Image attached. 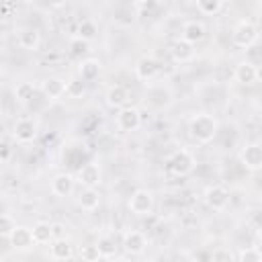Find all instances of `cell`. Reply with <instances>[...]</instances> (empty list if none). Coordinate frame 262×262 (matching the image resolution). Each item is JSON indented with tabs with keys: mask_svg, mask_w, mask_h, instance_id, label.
Wrapping results in <instances>:
<instances>
[{
	"mask_svg": "<svg viewBox=\"0 0 262 262\" xmlns=\"http://www.w3.org/2000/svg\"><path fill=\"white\" fill-rule=\"evenodd\" d=\"M217 131H219V123L211 113L201 111L192 115L188 121V133L196 143H211L217 137Z\"/></svg>",
	"mask_w": 262,
	"mask_h": 262,
	"instance_id": "cell-1",
	"label": "cell"
},
{
	"mask_svg": "<svg viewBox=\"0 0 262 262\" xmlns=\"http://www.w3.org/2000/svg\"><path fill=\"white\" fill-rule=\"evenodd\" d=\"M196 168V158L190 149H176L174 154L168 156L166 160V170L172 174V176H188L192 170Z\"/></svg>",
	"mask_w": 262,
	"mask_h": 262,
	"instance_id": "cell-2",
	"label": "cell"
},
{
	"mask_svg": "<svg viewBox=\"0 0 262 262\" xmlns=\"http://www.w3.org/2000/svg\"><path fill=\"white\" fill-rule=\"evenodd\" d=\"M129 211L137 217H143V215H149L154 211V194L151 190L147 188H135L129 196Z\"/></svg>",
	"mask_w": 262,
	"mask_h": 262,
	"instance_id": "cell-3",
	"label": "cell"
},
{
	"mask_svg": "<svg viewBox=\"0 0 262 262\" xmlns=\"http://www.w3.org/2000/svg\"><path fill=\"white\" fill-rule=\"evenodd\" d=\"M258 37H260V31L252 20H239L233 29V43L242 49L252 47L258 41Z\"/></svg>",
	"mask_w": 262,
	"mask_h": 262,
	"instance_id": "cell-4",
	"label": "cell"
},
{
	"mask_svg": "<svg viewBox=\"0 0 262 262\" xmlns=\"http://www.w3.org/2000/svg\"><path fill=\"white\" fill-rule=\"evenodd\" d=\"M239 162L246 170L250 172H258L262 168V147L260 143H246L242 149H239Z\"/></svg>",
	"mask_w": 262,
	"mask_h": 262,
	"instance_id": "cell-5",
	"label": "cell"
},
{
	"mask_svg": "<svg viewBox=\"0 0 262 262\" xmlns=\"http://www.w3.org/2000/svg\"><path fill=\"white\" fill-rule=\"evenodd\" d=\"M78 182L84 188H96L102 182V170L96 162H86L78 170Z\"/></svg>",
	"mask_w": 262,
	"mask_h": 262,
	"instance_id": "cell-6",
	"label": "cell"
},
{
	"mask_svg": "<svg viewBox=\"0 0 262 262\" xmlns=\"http://www.w3.org/2000/svg\"><path fill=\"white\" fill-rule=\"evenodd\" d=\"M205 203L213 211H225L229 205V190L221 184H213L205 190Z\"/></svg>",
	"mask_w": 262,
	"mask_h": 262,
	"instance_id": "cell-7",
	"label": "cell"
},
{
	"mask_svg": "<svg viewBox=\"0 0 262 262\" xmlns=\"http://www.w3.org/2000/svg\"><path fill=\"white\" fill-rule=\"evenodd\" d=\"M117 127L125 133H131V131H137L141 127V113L135 108V106H125L117 113Z\"/></svg>",
	"mask_w": 262,
	"mask_h": 262,
	"instance_id": "cell-8",
	"label": "cell"
},
{
	"mask_svg": "<svg viewBox=\"0 0 262 262\" xmlns=\"http://www.w3.org/2000/svg\"><path fill=\"white\" fill-rule=\"evenodd\" d=\"M37 123L31 119V117H20L16 119L14 127H12V135L18 143H31L35 137H37Z\"/></svg>",
	"mask_w": 262,
	"mask_h": 262,
	"instance_id": "cell-9",
	"label": "cell"
},
{
	"mask_svg": "<svg viewBox=\"0 0 262 262\" xmlns=\"http://www.w3.org/2000/svg\"><path fill=\"white\" fill-rule=\"evenodd\" d=\"M205 35H207V29H205V25H203L201 20H196V18L186 20V23L182 25V31H180V39L186 41L188 45L201 43V41L205 39Z\"/></svg>",
	"mask_w": 262,
	"mask_h": 262,
	"instance_id": "cell-10",
	"label": "cell"
},
{
	"mask_svg": "<svg viewBox=\"0 0 262 262\" xmlns=\"http://www.w3.org/2000/svg\"><path fill=\"white\" fill-rule=\"evenodd\" d=\"M233 78H235V82H239V84H244V86L256 84L258 78H260L258 66L252 63V61H248V59H244V61H239V63L235 66V70H233Z\"/></svg>",
	"mask_w": 262,
	"mask_h": 262,
	"instance_id": "cell-11",
	"label": "cell"
},
{
	"mask_svg": "<svg viewBox=\"0 0 262 262\" xmlns=\"http://www.w3.org/2000/svg\"><path fill=\"white\" fill-rule=\"evenodd\" d=\"M123 248H125L127 254H131V256H139V254L145 252V248H147V239H145V235H143L141 231H137V229H129V231L123 235Z\"/></svg>",
	"mask_w": 262,
	"mask_h": 262,
	"instance_id": "cell-12",
	"label": "cell"
},
{
	"mask_svg": "<svg viewBox=\"0 0 262 262\" xmlns=\"http://www.w3.org/2000/svg\"><path fill=\"white\" fill-rule=\"evenodd\" d=\"M168 51H170V57H172L176 63H186V61H190V59L194 57V45H188V43L182 41V39H174V41L170 43Z\"/></svg>",
	"mask_w": 262,
	"mask_h": 262,
	"instance_id": "cell-13",
	"label": "cell"
},
{
	"mask_svg": "<svg viewBox=\"0 0 262 262\" xmlns=\"http://www.w3.org/2000/svg\"><path fill=\"white\" fill-rule=\"evenodd\" d=\"M41 92L49 98V100H57L66 94V80L57 78V76H49L41 82Z\"/></svg>",
	"mask_w": 262,
	"mask_h": 262,
	"instance_id": "cell-14",
	"label": "cell"
},
{
	"mask_svg": "<svg viewBox=\"0 0 262 262\" xmlns=\"http://www.w3.org/2000/svg\"><path fill=\"white\" fill-rule=\"evenodd\" d=\"M104 100H106V104H108L111 108H119V111H121V108H125L127 102H129V92H127L125 86L115 84V86H111V88L106 90Z\"/></svg>",
	"mask_w": 262,
	"mask_h": 262,
	"instance_id": "cell-15",
	"label": "cell"
},
{
	"mask_svg": "<svg viewBox=\"0 0 262 262\" xmlns=\"http://www.w3.org/2000/svg\"><path fill=\"white\" fill-rule=\"evenodd\" d=\"M74 190V176L68 172H59L51 178V192L55 196H70Z\"/></svg>",
	"mask_w": 262,
	"mask_h": 262,
	"instance_id": "cell-16",
	"label": "cell"
},
{
	"mask_svg": "<svg viewBox=\"0 0 262 262\" xmlns=\"http://www.w3.org/2000/svg\"><path fill=\"white\" fill-rule=\"evenodd\" d=\"M8 242H10V246L14 250H29V248L35 246L33 237H31V227H25V225H16L14 231L10 233Z\"/></svg>",
	"mask_w": 262,
	"mask_h": 262,
	"instance_id": "cell-17",
	"label": "cell"
},
{
	"mask_svg": "<svg viewBox=\"0 0 262 262\" xmlns=\"http://www.w3.org/2000/svg\"><path fill=\"white\" fill-rule=\"evenodd\" d=\"M158 72H160V63H158L154 57H141V59L135 63V76H137L139 80L149 82V80H154V78L158 76Z\"/></svg>",
	"mask_w": 262,
	"mask_h": 262,
	"instance_id": "cell-18",
	"label": "cell"
},
{
	"mask_svg": "<svg viewBox=\"0 0 262 262\" xmlns=\"http://www.w3.org/2000/svg\"><path fill=\"white\" fill-rule=\"evenodd\" d=\"M16 43H18L23 49H27V51H35V49L39 47V43H41V35H39L37 29H33V27H25V29L18 31V35H16Z\"/></svg>",
	"mask_w": 262,
	"mask_h": 262,
	"instance_id": "cell-19",
	"label": "cell"
},
{
	"mask_svg": "<svg viewBox=\"0 0 262 262\" xmlns=\"http://www.w3.org/2000/svg\"><path fill=\"white\" fill-rule=\"evenodd\" d=\"M100 68H102L100 61L94 59V57H86V59H82L80 66H78L80 80H82V82H92V80H96L98 74H100Z\"/></svg>",
	"mask_w": 262,
	"mask_h": 262,
	"instance_id": "cell-20",
	"label": "cell"
},
{
	"mask_svg": "<svg viewBox=\"0 0 262 262\" xmlns=\"http://www.w3.org/2000/svg\"><path fill=\"white\" fill-rule=\"evenodd\" d=\"M31 237H33V244H35V246L51 244V242H53L51 223H47V221H37V223L31 227Z\"/></svg>",
	"mask_w": 262,
	"mask_h": 262,
	"instance_id": "cell-21",
	"label": "cell"
},
{
	"mask_svg": "<svg viewBox=\"0 0 262 262\" xmlns=\"http://www.w3.org/2000/svg\"><path fill=\"white\" fill-rule=\"evenodd\" d=\"M49 254H51L53 260L63 262V260H70V258H72L74 248H72V244H70L66 237H61V239H53V242L49 244Z\"/></svg>",
	"mask_w": 262,
	"mask_h": 262,
	"instance_id": "cell-22",
	"label": "cell"
},
{
	"mask_svg": "<svg viewBox=\"0 0 262 262\" xmlns=\"http://www.w3.org/2000/svg\"><path fill=\"white\" fill-rule=\"evenodd\" d=\"M78 205L84 211H96L100 205V194L96 188H82L78 194Z\"/></svg>",
	"mask_w": 262,
	"mask_h": 262,
	"instance_id": "cell-23",
	"label": "cell"
},
{
	"mask_svg": "<svg viewBox=\"0 0 262 262\" xmlns=\"http://www.w3.org/2000/svg\"><path fill=\"white\" fill-rule=\"evenodd\" d=\"M96 250H98V256H100V258H106V260H111V258L117 256V244H115V239H113L111 235L98 237Z\"/></svg>",
	"mask_w": 262,
	"mask_h": 262,
	"instance_id": "cell-24",
	"label": "cell"
},
{
	"mask_svg": "<svg viewBox=\"0 0 262 262\" xmlns=\"http://www.w3.org/2000/svg\"><path fill=\"white\" fill-rule=\"evenodd\" d=\"M96 33H98V29H96L94 20H90V18H84V20L78 25V35H76V37H80L82 41L90 43V41L96 37Z\"/></svg>",
	"mask_w": 262,
	"mask_h": 262,
	"instance_id": "cell-25",
	"label": "cell"
},
{
	"mask_svg": "<svg viewBox=\"0 0 262 262\" xmlns=\"http://www.w3.org/2000/svg\"><path fill=\"white\" fill-rule=\"evenodd\" d=\"M223 2L221 0H199L196 2V8H199V12H203V14H209V16H213V14H219L221 10H223Z\"/></svg>",
	"mask_w": 262,
	"mask_h": 262,
	"instance_id": "cell-26",
	"label": "cell"
},
{
	"mask_svg": "<svg viewBox=\"0 0 262 262\" xmlns=\"http://www.w3.org/2000/svg\"><path fill=\"white\" fill-rule=\"evenodd\" d=\"M33 94H35V84H31V82H20L14 88V98L18 102H29L33 98Z\"/></svg>",
	"mask_w": 262,
	"mask_h": 262,
	"instance_id": "cell-27",
	"label": "cell"
},
{
	"mask_svg": "<svg viewBox=\"0 0 262 262\" xmlns=\"http://www.w3.org/2000/svg\"><path fill=\"white\" fill-rule=\"evenodd\" d=\"M237 262H262V254L258 246H246L237 254Z\"/></svg>",
	"mask_w": 262,
	"mask_h": 262,
	"instance_id": "cell-28",
	"label": "cell"
},
{
	"mask_svg": "<svg viewBox=\"0 0 262 262\" xmlns=\"http://www.w3.org/2000/svg\"><path fill=\"white\" fill-rule=\"evenodd\" d=\"M84 92H86V86L82 80H68L66 82V94L70 98H80V96H84Z\"/></svg>",
	"mask_w": 262,
	"mask_h": 262,
	"instance_id": "cell-29",
	"label": "cell"
},
{
	"mask_svg": "<svg viewBox=\"0 0 262 262\" xmlns=\"http://www.w3.org/2000/svg\"><path fill=\"white\" fill-rule=\"evenodd\" d=\"M14 227H16L14 219L8 213H0V237H10Z\"/></svg>",
	"mask_w": 262,
	"mask_h": 262,
	"instance_id": "cell-30",
	"label": "cell"
},
{
	"mask_svg": "<svg viewBox=\"0 0 262 262\" xmlns=\"http://www.w3.org/2000/svg\"><path fill=\"white\" fill-rule=\"evenodd\" d=\"M100 256H98V250H96V244H86L80 248V262H96Z\"/></svg>",
	"mask_w": 262,
	"mask_h": 262,
	"instance_id": "cell-31",
	"label": "cell"
},
{
	"mask_svg": "<svg viewBox=\"0 0 262 262\" xmlns=\"http://www.w3.org/2000/svg\"><path fill=\"white\" fill-rule=\"evenodd\" d=\"M211 262H235V256L231 250L227 248H217L213 254H211Z\"/></svg>",
	"mask_w": 262,
	"mask_h": 262,
	"instance_id": "cell-32",
	"label": "cell"
},
{
	"mask_svg": "<svg viewBox=\"0 0 262 262\" xmlns=\"http://www.w3.org/2000/svg\"><path fill=\"white\" fill-rule=\"evenodd\" d=\"M70 49H72V55H74V57H78V55H82V53H86V51H88V43H86V41H82L80 37H74V39L70 41Z\"/></svg>",
	"mask_w": 262,
	"mask_h": 262,
	"instance_id": "cell-33",
	"label": "cell"
},
{
	"mask_svg": "<svg viewBox=\"0 0 262 262\" xmlns=\"http://www.w3.org/2000/svg\"><path fill=\"white\" fill-rule=\"evenodd\" d=\"M12 158V145L8 143V141H4V139H0V164H4V162H8Z\"/></svg>",
	"mask_w": 262,
	"mask_h": 262,
	"instance_id": "cell-34",
	"label": "cell"
},
{
	"mask_svg": "<svg viewBox=\"0 0 262 262\" xmlns=\"http://www.w3.org/2000/svg\"><path fill=\"white\" fill-rule=\"evenodd\" d=\"M63 231H66V225H63V223H51L53 239H61V237H63Z\"/></svg>",
	"mask_w": 262,
	"mask_h": 262,
	"instance_id": "cell-35",
	"label": "cell"
},
{
	"mask_svg": "<svg viewBox=\"0 0 262 262\" xmlns=\"http://www.w3.org/2000/svg\"><path fill=\"white\" fill-rule=\"evenodd\" d=\"M113 262H129V260H127V258H115Z\"/></svg>",
	"mask_w": 262,
	"mask_h": 262,
	"instance_id": "cell-36",
	"label": "cell"
},
{
	"mask_svg": "<svg viewBox=\"0 0 262 262\" xmlns=\"http://www.w3.org/2000/svg\"><path fill=\"white\" fill-rule=\"evenodd\" d=\"M186 262H199V260H186Z\"/></svg>",
	"mask_w": 262,
	"mask_h": 262,
	"instance_id": "cell-37",
	"label": "cell"
}]
</instances>
